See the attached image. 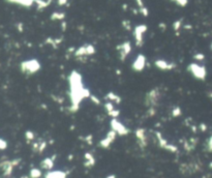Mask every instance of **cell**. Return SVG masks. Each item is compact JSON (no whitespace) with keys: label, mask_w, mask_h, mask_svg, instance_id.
Instances as JSON below:
<instances>
[{"label":"cell","mask_w":212,"mask_h":178,"mask_svg":"<svg viewBox=\"0 0 212 178\" xmlns=\"http://www.w3.org/2000/svg\"><path fill=\"white\" fill-rule=\"evenodd\" d=\"M116 135L117 134H116L115 130H109V133L107 134V136H106L105 138L99 142V146L103 147V148H108L114 142V140H115V138H116Z\"/></svg>","instance_id":"obj_11"},{"label":"cell","mask_w":212,"mask_h":178,"mask_svg":"<svg viewBox=\"0 0 212 178\" xmlns=\"http://www.w3.org/2000/svg\"><path fill=\"white\" fill-rule=\"evenodd\" d=\"M22 178H28V177H27V176H24V177H22Z\"/></svg>","instance_id":"obj_42"},{"label":"cell","mask_w":212,"mask_h":178,"mask_svg":"<svg viewBox=\"0 0 212 178\" xmlns=\"http://www.w3.org/2000/svg\"><path fill=\"white\" fill-rule=\"evenodd\" d=\"M45 178H66V174L62 171H51L45 175Z\"/></svg>","instance_id":"obj_18"},{"label":"cell","mask_w":212,"mask_h":178,"mask_svg":"<svg viewBox=\"0 0 212 178\" xmlns=\"http://www.w3.org/2000/svg\"><path fill=\"white\" fill-rule=\"evenodd\" d=\"M145 66H146V57L143 54H139L136 57V59L133 60V62L131 63V69L133 72L140 73V72L144 70Z\"/></svg>","instance_id":"obj_7"},{"label":"cell","mask_w":212,"mask_h":178,"mask_svg":"<svg viewBox=\"0 0 212 178\" xmlns=\"http://www.w3.org/2000/svg\"><path fill=\"white\" fill-rule=\"evenodd\" d=\"M117 50L119 51V54H120V59L121 60H125V58L129 55V53L131 51V45L129 42H125L123 44H121L120 46L117 47Z\"/></svg>","instance_id":"obj_12"},{"label":"cell","mask_w":212,"mask_h":178,"mask_svg":"<svg viewBox=\"0 0 212 178\" xmlns=\"http://www.w3.org/2000/svg\"><path fill=\"white\" fill-rule=\"evenodd\" d=\"M95 53V48L92 45H85L80 48H78L74 51V56L76 57H82V56H88V55H93Z\"/></svg>","instance_id":"obj_8"},{"label":"cell","mask_w":212,"mask_h":178,"mask_svg":"<svg viewBox=\"0 0 212 178\" xmlns=\"http://www.w3.org/2000/svg\"><path fill=\"white\" fill-rule=\"evenodd\" d=\"M106 99H107L109 101H112L113 104H115V105H119V104L121 103V97L119 96L118 94H116V93H114V92L107 93Z\"/></svg>","instance_id":"obj_17"},{"label":"cell","mask_w":212,"mask_h":178,"mask_svg":"<svg viewBox=\"0 0 212 178\" xmlns=\"http://www.w3.org/2000/svg\"><path fill=\"white\" fill-rule=\"evenodd\" d=\"M42 176V172H40V169H32L30 171V178H40Z\"/></svg>","instance_id":"obj_21"},{"label":"cell","mask_w":212,"mask_h":178,"mask_svg":"<svg viewBox=\"0 0 212 178\" xmlns=\"http://www.w3.org/2000/svg\"><path fill=\"white\" fill-rule=\"evenodd\" d=\"M123 26H124L125 29H127V30H129V29H130V27H129V22H128V21H124V22H123Z\"/></svg>","instance_id":"obj_36"},{"label":"cell","mask_w":212,"mask_h":178,"mask_svg":"<svg viewBox=\"0 0 212 178\" xmlns=\"http://www.w3.org/2000/svg\"><path fill=\"white\" fill-rule=\"evenodd\" d=\"M147 31V26L146 25H138L136 26L135 30H133V36H135V40H136V44L137 46H142L143 43H144V34Z\"/></svg>","instance_id":"obj_6"},{"label":"cell","mask_w":212,"mask_h":178,"mask_svg":"<svg viewBox=\"0 0 212 178\" xmlns=\"http://www.w3.org/2000/svg\"><path fill=\"white\" fill-rule=\"evenodd\" d=\"M136 137L139 141V144H140L142 147H145L147 145V135H146V130L145 128H137L136 130Z\"/></svg>","instance_id":"obj_14"},{"label":"cell","mask_w":212,"mask_h":178,"mask_svg":"<svg viewBox=\"0 0 212 178\" xmlns=\"http://www.w3.org/2000/svg\"><path fill=\"white\" fill-rule=\"evenodd\" d=\"M65 17V13H53L51 16V19L52 20H62Z\"/></svg>","instance_id":"obj_22"},{"label":"cell","mask_w":212,"mask_h":178,"mask_svg":"<svg viewBox=\"0 0 212 178\" xmlns=\"http://www.w3.org/2000/svg\"><path fill=\"white\" fill-rule=\"evenodd\" d=\"M119 114H120V111H119L118 109H114L111 113H109V115L112 117V118H118Z\"/></svg>","instance_id":"obj_28"},{"label":"cell","mask_w":212,"mask_h":178,"mask_svg":"<svg viewBox=\"0 0 212 178\" xmlns=\"http://www.w3.org/2000/svg\"><path fill=\"white\" fill-rule=\"evenodd\" d=\"M9 3H15V4L22 5L25 7H30L34 3V0H6Z\"/></svg>","instance_id":"obj_16"},{"label":"cell","mask_w":212,"mask_h":178,"mask_svg":"<svg viewBox=\"0 0 212 178\" xmlns=\"http://www.w3.org/2000/svg\"><path fill=\"white\" fill-rule=\"evenodd\" d=\"M111 128L113 130L116 132L117 135H120V136H126V135L129 134V130L126 128V126L121 123V121H119L117 118H112L111 120Z\"/></svg>","instance_id":"obj_5"},{"label":"cell","mask_w":212,"mask_h":178,"mask_svg":"<svg viewBox=\"0 0 212 178\" xmlns=\"http://www.w3.org/2000/svg\"><path fill=\"white\" fill-rule=\"evenodd\" d=\"M105 109L108 112V114H109V113H111L115 109V106H114V104L112 101H108V103L105 104Z\"/></svg>","instance_id":"obj_23"},{"label":"cell","mask_w":212,"mask_h":178,"mask_svg":"<svg viewBox=\"0 0 212 178\" xmlns=\"http://www.w3.org/2000/svg\"><path fill=\"white\" fill-rule=\"evenodd\" d=\"M181 113H182V111H181V109H180V107H178V106H176V107H174L173 108V110H172V115L174 117H178V116H180L181 115Z\"/></svg>","instance_id":"obj_24"},{"label":"cell","mask_w":212,"mask_h":178,"mask_svg":"<svg viewBox=\"0 0 212 178\" xmlns=\"http://www.w3.org/2000/svg\"><path fill=\"white\" fill-rule=\"evenodd\" d=\"M194 59L197 60V61H203L205 59V55L202 54V53H197V54L194 55Z\"/></svg>","instance_id":"obj_27"},{"label":"cell","mask_w":212,"mask_h":178,"mask_svg":"<svg viewBox=\"0 0 212 178\" xmlns=\"http://www.w3.org/2000/svg\"><path fill=\"white\" fill-rule=\"evenodd\" d=\"M68 84H69V97H70V107L69 111L72 113L77 112L80 108V104L85 99L90 97L89 89L84 86L82 82V76L78 72L72 70L68 77Z\"/></svg>","instance_id":"obj_1"},{"label":"cell","mask_w":212,"mask_h":178,"mask_svg":"<svg viewBox=\"0 0 212 178\" xmlns=\"http://www.w3.org/2000/svg\"><path fill=\"white\" fill-rule=\"evenodd\" d=\"M137 3H138L139 7H144V4H143V0H137Z\"/></svg>","instance_id":"obj_38"},{"label":"cell","mask_w":212,"mask_h":178,"mask_svg":"<svg viewBox=\"0 0 212 178\" xmlns=\"http://www.w3.org/2000/svg\"><path fill=\"white\" fill-rule=\"evenodd\" d=\"M20 162V160H13V161H5L0 163V168L2 169L3 174L5 176H9L13 172V169L15 166L18 165V163Z\"/></svg>","instance_id":"obj_9"},{"label":"cell","mask_w":212,"mask_h":178,"mask_svg":"<svg viewBox=\"0 0 212 178\" xmlns=\"http://www.w3.org/2000/svg\"><path fill=\"white\" fill-rule=\"evenodd\" d=\"M200 128H201L202 132H205V130H207V126H206L205 123H201V124H200Z\"/></svg>","instance_id":"obj_35"},{"label":"cell","mask_w":212,"mask_h":178,"mask_svg":"<svg viewBox=\"0 0 212 178\" xmlns=\"http://www.w3.org/2000/svg\"><path fill=\"white\" fill-rule=\"evenodd\" d=\"M187 70L194 76V78L200 80V81H204L207 77V69H206L205 66L196 63V62L190 63L187 66Z\"/></svg>","instance_id":"obj_3"},{"label":"cell","mask_w":212,"mask_h":178,"mask_svg":"<svg viewBox=\"0 0 212 178\" xmlns=\"http://www.w3.org/2000/svg\"><path fill=\"white\" fill-rule=\"evenodd\" d=\"M171 1H173L174 3H176L177 5L182 7H184L188 3V0H171Z\"/></svg>","instance_id":"obj_25"},{"label":"cell","mask_w":212,"mask_h":178,"mask_svg":"<svg viewBox=\"0 0 212 178\" xmlns=\"http://www.w3.org/2000/svg\"><path fill=\"white\" fill-rule=\"evenodd\" d=\"M7 147V142L3 139L0 138V150H4Z\"/></svg>","instance_id":"obj_30"},{"label":"cell","mask_w":212,"mask_h":178,"mask_svg":"<svg viewBox=\"0 0 212 178\" xmlns=\"http://www.w3.org/2000/svg\"><path fill=\"white\" fill-rule=\"evenodd\" d=\"M208 95H209V96H210V99H212V92H209V93H208Z\"/></svg>","instance_id":"obj_40"},{"label":"cell","mask_w":212,"mask_h":178,"mask_svg":"<svg viewBox=\"0 0 212 178\" xmlns=\"http://www.w3.org/2000/svg\"><path fill=\"white\" fill-rule=\"evenodd\" d=\"M47 146V143L45 142V141H43L42 143H40V147H38V151L40 152H43L45 150V148H46Z\"/></svg>","instance_id":"obj_32"},{"label":"cell","mask_w":212,"mask_h":178,"mask_svg":"<svg viewBox=\"0 0 212 178\" xmlns=\"http://www.w3.org/2000/svg\"><path fill=\"white\" fill-rule=\"evenodd\" d=\"M57 2L59 5H64L66 2H67V0H57Z\"/></svg>","instance_id":"obj_37"},{"label":"cell","mask_w":212,"mask_h":178,"mask_svg":"<svg viewBox=\"0 0 212 178\" xmlns=\"http://www.w3.org/2000/svg\"><path fill=\"white\" fill-rule=\"evenodd\" d=\"M54 157L55 156L45 158L44 161L40 163V167L45 170H51L53 168V166H54Z\"/></svg>","instance_id":"obj_15"},{"label":"cell","mask_w":212,"mask_h":178,"mask_svg":"<svg viewBox=\"0 0 212 178\" xmlns=\"http://www.w3.org/2000/svg\"><path fill=\"white\" fill-rule=\"evenodd\" d=\"M209 166H210V168H211V169H212V163H210V165H209Z\"/></svg>","instance_id":"obj_41"},{"label":"cell","mask_w":212,"mask_h":178,"mask_svg":"<svg viewBox=\"0 0 212 178\" xmlns=\"http://www.w3.org/2000/svg\"><path fill=\"white\" fill-rule=\"evenodd\" d=\"M181 24H182V20L175 21V22L173 23V29L175 31H178L180 29V27H181Z\"/></svg>","instance_id":"obj_26"},{"label":"cell","mask_w":212,"mask_h":178,"mask_svg":"<svg viewBox=\"0 0 212 178\" xmlns=\"http://www.w3.org/2000/svg\"><path fill=\"white\" fill-rule=\"evenodd\" d=\"M154 65L160 70H172L176 67V64L174 62H169L164 59H157L154 61Z\"/></svg>","instance_id":"obj_10"},{"label":"cell","mask_w":212,"mask_h":178,"mask_svg":"<svg viewBox=\"0 0 212 178\" xmlns=\"http://www.w3.org/2000/svg\"><path fill=\"white\" fill-rule=\"evenodd\" d=\"M211 50H212V44H211Z\"/></svg>","instance_id":"obj_43"},{"label":"cell","mask_w":212,"mask_h":178,"mask_svg":"<svg viewBox=\"0 0 212 178\" xmlns=\"http://www.w3.org/2000/svg\"><path fill=\"white\" fill-rule=\"evenodd\" d=\"M40 67H42L40 62L37 59L25 60V61L21 62V64H20L21 72L24 74H29V75H32V74L37 73V72L40 69Z\"/></svg>","instance_id":"obj_2"},{"label":"cell","mask_w":212,"mask_h":178,"mask_svg":"<svg viewBox=\"0 0 212 178\" xmlns=\"http://www.w3.org/2000/svg\"><path fill=\"white\" fill-rule=\"evenodd\" d=\"M107 178H116V176H115V175H110V176H108Z\"/></svg>","instance_id":"obj_39"},{"label":"cell","mask_w":212,"mask_h":178,"mask_svg":"<svg viewBox=\"0 0 212 178\" xmlns=\"http://www.w3.org/2000/svg\"><path fill=\"white\" fill-rule=\"evenodd\" d=\"M85 158H86V162H85V167H92V166L95 164V160H94L93 155L91 153H86L85 154Z\"/></svg>","instance_id":"obj_19"},{"label":"cell","mask_w":212,"mask_h":178,"mask_svg":"<svg viewBox=\"0 0 212 178\" xmlns=\"http://www.w3.org/2000/svg\"><path fill=\"white\" fill-rule=\"evenodd\" d=\"M90 99H91L92 101H93L94 104H96V105H99V104H101V101H99V99H97V97H95L94 96V95H90V97H89Z\"/></svg>","instance_id":"obj_34"},{"label":"cell","mask_w":212,"mask_h":178,"mask_svg":"<svg viewBox=\"0 0 212 178\" xmlns=\"http://www.w3.org/2000/svg\"><path fill=\"white\" fill-rule=\"evenodd\" d=\"M207 149H208V151L212 152V136L210 137L207 141Z\"/></svg>","instance_id":"obj_31"},{"label":"cell","mask_w":212,"mask_h":178,"mask_svg":"<svg viewBox=\"0 0 212 178\" xmlns=\"http://www.w3.org/2000/svg\"><path fill=\"white\" fill-rule=\"evenodd\" d=\"M160 99V92L158 88H153L146 94L145 97V104L149 108H155L158 101Z\"/></svg>","instance_id":"obj_4"},{"label":"cell","mask_w":212,"mask_h":178,"mask_svg":"<svg viewBox=\"0 0 212 178\" xmlns=\"http://www.w3.org/2000/svg\"><path fill=\"white\" fill-rule=\"evenodd\" d=\"M155 135H156V137H157V140H158V142H160V145L162 146V148H164V149L169 150V151H171V152H176L178 150L177 147H176L175 145H172V144L168 143V142H167V141L162 137L160 133L156 132Z\"/></svg>","instance_id":"obj_13"},{"label":"cell","mask_w":212,"mask_h":178,"mask_svg":"<svg viewBox=\"0 0 212 178\" xmlns=\"http://www.w3.org/2000/svg\"><path fill=\"white\" fill-rule=\"evenodd\" d=\"M34 2L37 4L38 9H45V7H47L50 4L51 0H47V1H44V0H34Z\"/></svg>","instance_id":"obj_20"},{"label":"cell","mask_w":212,"mask_h":178,"mask_svg":"<svg viewBox=\"0 0 212 178\" xmlns=\"http://www.w3.org/2000/svg\"><path fill=\"white\" fill-rule=\"evenodd\" d=\"M140 13H142L143 16H145V17H147L148 16V13H149V11H148V9H146V7H141L140 9Z\"/></svg>","instance_id":"obj_33"},{"label":"cell","mask_w":212,"mask_h":178,"mask_svg":"<svg viewBox=\"0 0 212 178\" xmlns=\"http://www.w3.org/2000/svg\"><path fill=\"white\" fill-rule=\"evenodd\" d=\"M25 137H26L27 140L31 141V140H33V139H34V134H33L31 130H27V132L25 133Z\"/></svg>","instance_id":"obj_29"}]
</instances>
